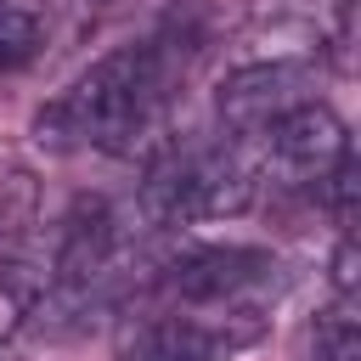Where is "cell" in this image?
Instances as JSON below:
<instances>
[{
	"instance_id": "obj_3",
	"label": "cell",
	"mask_w": 361,
	"mask_h": 361,
	"mask_svg": "<svg viewBox=\"0 0 361 361\" xmlns=\"http://www.w3.org/2000/svg\"><path fill=\"white\" fill-rule=\"evenodd\" d=\"M265 333V305L186 310L164 305L118 333V361H237Z\"/></svg>"
},
{
	"instance_id": "obj_9",
	"label": "cell",
	"mask_w": 361,
	"mask_h": 361,
	"mask_svg": "<svg viewBox=\"0 0 361 361\" xmlns=\"http://www.w3.org/2000/svg\"><path fill=\"white\" fill-rule=\"evenodd\" d=\"M45 45V28H39V11L17 6V0H0V73H17L39 56Z\"/></svg>"
},
{
	"instance_id": "obj_6",
	"label": "cell",
	"mask_w": 361,
	"mask_h": 361,
	"mask_svg": "<svg viewBox=\"0 0 361 361\" xmlns=\"http://www.w3.org/2000/svg\"><path fill=\"white\" fill-rule=\"evenodd\" d=\"M259 135H265V169L282 186H316L322 192V180L350 158V130L327 102H299L293 113H282Z\"/></svg>"
},
{
	"instance_id": "obj_10",
	"label": "cell",
	"mask_w": 361,
	"mask_h": 361,
	"mask_svg": "<svg viewBox=\"0 0 361 361\" xmlns=\"http://www.w3.org/2000/svg\"><path fill=\"white\" fill-rule=\"evenodd\" d=\"M355 231H338V248H333V293L338 299H355Z\"/></svg>"
},
{
	"instance_id": "obj_4",
	"label": "cell",
	"mask_w": 361,
	"mask_h": 361,
	"mask_svg": "<svg viewBox=\"0 0 361 361\" xmlns=\"http://www.w3.org/2000/svg\"><path fill=\"white\" fill-rule=\"evenodd\" d=\"M164 305L186 310H226V305H265V288H276V254L254 243H197L180 248L152 276Z\"/></svg>"
},
{
	"instance_id": "obj_7",
	"label": "cell",
	"mask_w": 361,
	"mask_h": 361,
	"mask_svg": "<svg viewBox=\"0 0 361 361\" xmlns=\"http://www.w3.org/2000/svg\"><path fill=\"white\" fill-rule=\"evenodd\" d=\"M310 361H361V322H355V299H338L316 316L310 327Z\"/></svg>"
},
{
	"instance_id": "obj_11",
	"label": "cell",
	"mask_w": 361,
	"mask_h": 361,
	"mask_svg": "<svg viewBox=\"0 0 361 361\" xmlns=\"http://www.w3.org/2000/svg\"><path fill=\"white\" fill-rule=\"evenodd\" d=\"M90 6H118V0H90Z\"/></svg>"
},
{
	"instance_id": "obj_1",
	"label": "cell",
	"mask_w": 361,
	"mask_h": 361,
	"mask_svg": "<svg viewBox=\"0 0 361 361\" xmlns=\"http://www.w3.org/2000/svg\"><path fill=\"white\" fill-rule=\"evenodd\" d=\"M180 73L186 56L175 39L118 45L34 113V141L45 152H135L164 130Z\"/></svg>"
},
{
	"instance_id": "obj_8",
	"label": "cell",
	"mask_w": 361,
	"mask_h": 361,
	"mask_svg": "<svg viewBox=\"0 0 361 361\" xmlns=\"http://www.w3.org/2000/svg\"><path fill=\"white\" fill-rule=\"evenodd\" d=\"M39 214V180L23 164H0V243L23 237Z\"/></svg>"
},
{
	"instance_id": "obj_5",
	"label": "cell",
	"mask_w": 361,
	"mask_h": 361,
	"mask_svg": "<svg viewBox=\"0 0 361 361\" xmlns=\"http://www.w3.org/2000/svg\"><path fill=\"white\" fill-rule=\"evenodd\" d=\"M299 102H316V62L310 56H271V62H243L220 79L214 113L237 135H259Z\"/></svg>"
},
{
	"instance_id": "obj_2",
	"label": "cell",
	"mask_w": 361,
	"mask_h": 361,
	"mask_svg": "<svg viewBox=\"0 0 361 361\" xmlns=\"http://www.w3.org/2000/svg\"><path fill=\"white\" fill-rule=\"evenodd\" d=\"M259 192V169L220 141H164L141 180V214L152 226L226 220L243 214Z\"/></svg>"
}]
</instances>
